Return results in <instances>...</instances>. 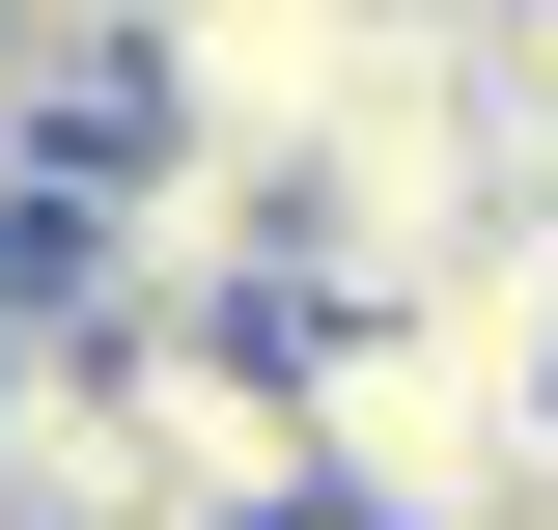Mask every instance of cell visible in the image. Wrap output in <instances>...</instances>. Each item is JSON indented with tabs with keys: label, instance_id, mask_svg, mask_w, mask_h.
<instances>
[{
	"label": "cell",
	"instance_id": "1",
	"mask_svg": "<svg viewBox=\"0 0 558 530\" xmlns=\"http://www.w3.org/2000/svg\"><path fill=\"white\" fill-rule=\"evenodd\" d=\"M307 530H531L558 503V363L475 308H307Z\"/></svg>",
	"mask_w": 558,
	"mask_h": 530
},
{
	"label": "cell",
	"instance_id": "2",
	"mask_svg": "<svg viewBox=\"0 0 558 530\" xmlns=\"http://www.w3.org/2000/svg\"><path fill=\"white\" fill-rule=\"evenodd\" d=\"M391 28L418 0H140V112L223 140V168H307V140L391 84Z\"/></svg>",
	"mask_w": 558,
	"mask_h": 530
},
{
	"label": "cell",
	"instance_id": "3",
	"mask_svg": "<svg viewBox=\"0 0 558 530\" xmlns=\"http://www.w3.org/2000/svg\"><path fill=\"white\" fill-rule=\"evenodd\" d=\"M418 28H447V57H475V112L558 168V0H418Z\"/></svg>",
	"mask_w": 558,
	"mask_h": 530
}]
</instances>
